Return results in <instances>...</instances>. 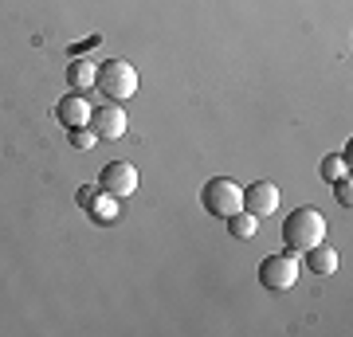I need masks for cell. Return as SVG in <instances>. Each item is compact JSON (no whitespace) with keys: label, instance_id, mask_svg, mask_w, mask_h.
I'll use <instances>...</instances> for the list:
<instances>
[{"label":"cell","instance_id":"obj_2","mask_svg":"<svg viewBox=\"0 0 353 337\" xmlns=\"http://www.w3.org/2000/svg\"><path fill=\"white\" fill-rule=\"evenodd\" d=\"M94 87H99V94H106L110 102H126V99L138 94V71H134V63H126V59H106V63H99Z\"/></svg>","mask_w":353,"mask_h":337},{"label":"cell","instance_id":"obj_16","mask_svg":"<svg viewBox=\"0 0 353 337\" xmlns=\"http://www.w3.org/2000/svg\"><path fill=\"white\" fill-rule=\"evenodd\" d=\"M94 192H99V188H94V185H83V188H79V192H75L79 208H87V204H90V196H94Z\"/></svg>","mask_w":353,"mask_h":337},{"label":"cell","instance_id":"obj_6","mask_svg":"<svg viewBox=\"0 0 353 337\" xmlns=\"http://www.w3.org/2000/svg\"><path fill=\"white\" fill-rule=\"evenodd\" d=\"M99 188L110 192V196H118V200L134 196V188H138V169H134L130 161H110L99 173Z\"/></svg>","mask_w":353,"mask_h":337},{"label":"cell","instance_id":"obj_1","mask_svg":"<svg viewBox=\"0 0 353 337\" xmlns=\"http://www.w3.org/2000/svg\"><path fill=\"white\" fill-rule=\"evenodd\" d=\"M322 236H326V220H322L318 208H294L283 220V243H287V251H299L303 255L314 243H322Z\"/></svg>","mask_w":353,"mask_h":337},{"label":"cell","instance_id":"obj_13","mask_svg":"<svg viewBox=\"0 0 353 337\" xmlns=\"http://www.w3.org/2000/svg\"><path fill=\"white\" fill-rule=\"evenodd\" d=\"M341 176H350V161L341 157V153H330V157H322V181H341Z\"/></svg>","mask_w":353,"mask_h":337},{"label":"cell","instance_id":"obj_7","mask_svg":"<svg viewBox=\"0 0 353 337\" xmlns=\"http://www.w3.org/2000/svg\"><path fill=\"white\" fill-rule=\"evenodd\" d=\"M243 212H252L255 220L279 212V188L271 181H255L252 188H243Z\"/></svg>","mask_w":353,"mask_h":337},{"label":"cell","instance_id":"obj_4","mask_svg":"<svg viewBox=\"0 0 353 337\" xmlns=\"http://www.w3.org/2000/svg\"><path fill=\"white\" fill-rule=\"evenodd\" d=\"M259 283L267 290H290L299 283V259L287 255V251H279V255H267L259 263Z\"/></svg>","mask_w":353,"mask_h":337},{"label":"cell","instance_id":"obj_5","mask_svg":"<svg viewBox=\"0 0 353 337\" xmlns=\"http://www.w3.org/2000/svg\"><path fill=\"white\" fill-rule=\"evenodd\" d=\"M87 125L94 130V138L99 141H118V138H126L130 118H126V110H122L118 102H106V106H94V110H90Z\"/></svg>","mask_w":353,"mask_h":337},{"label":"cell","instance_id":"obj_11","mask_svg":"<svg viewBox=\"0 0 353 337\" xmlns=\"http://www.w3.org/2000/svg\"><path fill=\"white\" fill-rule=\"evenodd\" d=\"M118 204H122L118 196H110V192L99 188V192L90 196V204H87V216L94 220V224H114V220H118Z\"/></svg>","mask_w":353,"mask_h":337},{"label":"cell","instance_id":"obj_14","mask_svg":"<svg viewBox=\"0 0 353 337\" xmlns=\"http://www.w3.org/2000/svg\"><path fill=\"white\" fill-rule=\"evenodd\" d=\"M67 134H71V145H75L79 153H87V150H94V130H90V125H83V130H67Z\"/></svg>","mask_w":353,"mask_h":337},{"label":"cell","instance_id":"obj_9","mask_svg":"<svg viewBox=\"0 0 353 337\" xmlns=\"http://www.w3.org/2000/svg\"><path fill=\"white\" fill-rule=\"evenodd\" d=\"M94 75H99L94 59H83V55H75V59L67 63V87L75 90V94H83V90L94 87Z\"/></svg>","mask_w":353,"mask_h":337},{"label":"cell","instance_id":"obj_10","mask_svg":"<svg viewBox=\"0 0 353 337\" xmlns=\"http://www.w3.org/2000/svg\"><path fill=\"white\" fill-rule=\"evenodd\" d=\"M303 259L310 275H334L338 271V251L326 247V243H314L310 251H303Z\"/></svg>","mask_w":353,"mask_h":337},{"label":"cell","instance_id":"obj_8","mask_svg":"<svg viewBox=\"0 0 353 337\" xmlns=\"http://www.w3.org/2000/svg\"><path fill=\"white\" fill-rule=\"evenodd\" d=\"M55 122L63 125V130H83L90 122V102L83 94H63V99L55 102Z\"/></svg>","mask_w":353,"mask_h":337},{"label":"cell","instance_id":"obj_3","mask_svg":"<svg viewBox=\"0 0 353 337\" xmlns=\"http://www.w3.org/2000/svg\"><path fill=\"white\" fill-rule=\"evenodd\" d=\"M201 204H204L208 216L228 220V216H236L243 208V185H236L232 176H212V181L201 188Z\"/></svg>","mask_w":353,"mask_h":337},{"label":"cell","instance_id":"obj_12","mask_svg":"<svg viewBox=\"0 0 353 337\" xmlns=\"http://www.w3.org/2000/svg\"><path fill=\"white\" fill-rule=\"evenodd\" d=\"M224 224H228V236L232 239H252L255 232H259V220H255L252 212H243V208L236 216H228Z\"/></svg>","mask_w":353,"mask_h":337},{"label":"cell","instance_id":"obj_15","mask_svg":"<svg viewBox=\"0 0 353 337\" xmlns=\"http://www.w3.org/2000/svg\"><path fill=\"white\" fill-rule=\"evenodd\" d=\"M350 176H341V181H334V196H338V204H341V208H350V204H353V192H350Z\"/></svg>","mask_w":353,"mask_h":337}]
</instances>
